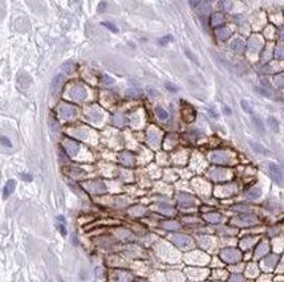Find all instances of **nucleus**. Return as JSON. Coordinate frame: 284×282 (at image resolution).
Here are the masks:
<instances>
[{
	"mask_svg": "<svg viewBox=\"0 0 284 282\" xmlns=\"http://www.w3.org/2000/svg\"><path fill=\"white\" fill-rule=\"evenodd\" d=\"M0 144H3V146L7 147V148H11V147H12L11 140L8 139L7 136H0Z\"/></svg>",
	"mask_w": 284,
	"mask_h": 282,
	"instance_id": "obj_9",
	"label": "nucleus"
},
{
	"mask_svg": "<svg viewBox=\"0 0 284 282\" xmlns=\"http://www.w3.org/2000/svg\"><path fill=\"white\" fill-rule=\"evenodd\" d=\"M166 87H167L169 90H171V91H177V90H178L177 87L173 86V83H166Z\"/></svg>",
	"mask_w": 284,
	"mask_h": 282,
	"instance_id": "obj_16",
	"label": "nucleus"
},
{
	"mask_svg": "<svg viewBox=\"0 0 284 282\" xmlns=\"http://www.w3.org/2000/svg\"><path fill=\"white\" fill-rule=\"evenodd\" d=\"M64 80V74H57V76L53 78V82H52V86H53V89H56L57 86H60V83L61 81Z\"/></svg>",
	"mask_w": 284,
	"mask_h": 282,
	"instance_id": "obj_8",
	"label": "nucleus"
},
{
	"mask_svg": "<svg viewBox=\"0 0 284 282\" xmlns=\"http://www.w3.org/2000/svg\"><path fill=\"white\" fill-rule=\"evenodd\" d=\"M57 219H59V224H57V227H59L61 235H63V236H66V227H65V220H64V217H63V216H59Z\"/></svg>",
	"mask_w": 284,
	"mask_h": 282,
	"instance_id": "obj_6",
	"label": "nucleus"
},
{
	"mask_svg": "<svg viewBox=\"0 0 284 282\" xmlns=\"http://www.w3.org/2000/svg\"><path fill=\"white\" fill-rule=\"evenodd\" d=\"M208 113L212 115V118H218V113H216L214 109H208Z\"/></svg>",
	"mask_w": 284,
	"mask_h": 282,
	"instance_id": "obj_15",
	"label": "nucleus"
},
{
	"mask_svg": "<svg viewBox=\"0 0 284 282\" xmlns=\"http://www.w3.org/2000/svg\"><path fill=\"white\" fill-rule=\"evenodd\" d=\"M256 91H258V93H260V94H263L264 97H267V98H269V97H271V95H269V93H268V91H265L264 89H259V87H256V89H255Z\"/></svg>",
	"mask_w": 284,
	"mask_h": 282,
	"instance_id": "obj_13",
	"label": "nucleus"
},
{
	"mask_svg": "<svg viewBox=\"0 0 284 282\" xmlns=\"http://www.w3.org/2000/svg\"><path fill=\"white\" fill-rule=\"evenodd\" d=\"M267 166H268V172L271 175V178L278 184H283V174L280 171V167H279L276 163H272V162H269Z\"/></svg>",
	"mask_w": 284,
	"mask_h": 282,
	"instance_id": "obj_1",
	"label": "nucleus"
},
{
	"mask_svg": "<svg viewBox=\"0 0 284 282\" xmlns=\"http://www.w3.org/2000/svg\"><path fill=\"white\" fill-rule=\"evenodd\" d=\"M15 187H16V182H15V180H13V179L8 180V182L6 183V186H4V188H3V197H4V199H7V197L10 196L13 191H15Z\"/></svg>",
	"mask_w": 284,
	"mask_h": 282,
	"instance_id": "obj_2",
	"label": "nucleus"
},
{
	"mask_svg": "<svg viewBox=\"0 0 284 282\" xmlns=\"http://www.w3.org/2000/svg\"><path fill=\"white\" fill-rule=\"evenodd\" d=\"M104 25H105V27H108V28L112 30V32H114V33L118 32V28L116 27V25H113V24H110V23H104Z\"/></svg>",
	"mask_w": 284,
	"mask_h": 282,
	"instance_id": "obj_12",
	"label": "nucleus"
},
{
	"mask_svg": "<svg viewBox=\"0 0 284 282\" xmlns=\"http://www.w3.org/2000/svg\"><path fill=\"white\" fill-rule=\"evenodd\" d=\"M223 111H224V114H226V115H231V114H232L231 109H230L228 106H226V105L223 106Z\"/></svg>",
	"mask_w": 284,
	"mask_h": 282,
	"instance_id": "obj_14",
	"label": "nucleus"
},
{
	"mask_svg": "<svg viewBox=\"0 0 284 282\" xmlns=\"http://www.w3.org/2000/svg\"><path fill=\"white\" fill-rule=\"evenodd\" d=\"M260 196V189L259 188H254V189H251L250 192H248V197L250 199H256V197H259Z\"/></svg>",
	"mask_w": 284,
	"mask_h": 282,
	"instance_id": "obj_10",
	"label": "nucleus"
},
{
	"mask_svg": "<svg viewBox=\"0 0 284 282\" xmlns=\"http://www.w3.org/2000/svg\"><path fill=\"white\" fill-rule=\"evenodd\" d=\"M251 119H252V122H254V125L258 127L260 131H263V133H264V125H263V122H261L260 118H259L258 115H255V114H252V115H251Z\"/></svg>",
	"mask_w": 284,
	"mask_h": 282,
	"instance_id": "obj_5",
	"label": "nucleus"
},
{
	"mask_svg": "<svg viewBox=\"0 0 284 282\" xmlns=\"http://www.w3.org/2000/svg\"><path fill=\"white\" fill-rule=\"evenodd\" d=\"M250 146L252 147L255 150L256 152H259V154H261V155H269V151L267 148H265L263 144H260V143H258V142H254V140H250Z\"/></svg>",
	"mask_w": 284,
	"mask_h": 282,
	"instance_id": "obj_3",
	"label": "nucleus"
},
{
	"mask_svg": "<svg viewBox=\"0 0 284 282\" xmlns=\"http://www.w3.org/2000/svg\"><path fill=\"white\" fill-rule=\"evenodd\" d=\"M240 106H242V109L244 110L246 113H248V114H254V111H252V109H251V106H250V103L247 102L246 99H240Z\"/></svg>",
	"mask_w": 284,
	"mask_h": 282,
	"instance_id": "obj_7",
	"label": "nucleus"
},
{
	"mask_svg": "<svg viewBox=\"0 0 284 282\" xmlns=\"http://www.w3.org/2000/svg\"><path fill=\"white\" fill-rule=\"evenodd\" d=\"M169 40H171V37L170 36H167V37H165V38H161V40H159V42H161V45H165V41H169Z\"/></svg>",
	"mask_w": 284,
	"mask_h": 282,
	"instance_id": "obj_17",
	"label": "nucleus"
},
{
	"mask_svg": "<svg viewBox=\"0 0 284 282\" xmlns=\"http://www.w3.org/2000/svg\"><path fill=\"white\" fill-rule=\"evenodd\" d=\"M268 123H269V125H271V126H274V127H272V129H274V131H278V130H279V129H278V127H279V125H278V122H276V119H275V118L269 117V118H268Z\"/></svg>",
	"mask_w": 284,
	"mask_h": 282,
	"instance_id": "obj_11",
	"label": "nucleus"
},
{
	"mask_svg": "<svg viewBox=\"0 0 284 282\" xmlns=\"http://www.w3.org/2000/svg\"><path fill=\"white\" fill-rule=\"evenodd\" d=\"M23 178L27 179V180H31V176H28V175H23Z\"/></svg>",
	"mask_w": 284,
	"mask_h": 282,
	"instance_id": "obj_18",
	"label": "nucleus"
},
{
	"mask_svg": "<svg viewBox=\"0 0 284 282\" xmlns=\"http://www.w3.org/2000/svg\"><path fill=\"white\" fill-rule=\"evenodd\" d=\"M155 114H157V117L159 118V119H162V121H166L167 118H169L167 111L162 106H157V107H155Z\"/></svg>",
	"mask_w": 284,
	"mask_h": 282,
	"instance_id": "obj_4",
	"label": "nucleus"
}]
</instances>
